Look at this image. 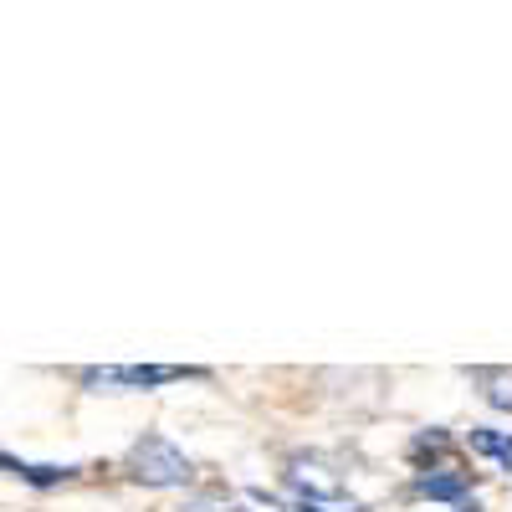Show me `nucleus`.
<instances>
[{
	"instance_id": "2",
	"label": "nucleus",
	"mask_w": 512,
	"mask_h": 512,
	"mask_svg": "<svg viewBox=\"0 0 512 512\" xmlns=\"http://www.w3.org/2000/svg\"><path fill=\"white\" fill-rule=\"evenodd\" d=\"M180 379H210V369L190 364H113V369H82L88 390H159V384H180Z\"/></svg>"
},
{
	"instance_id": "3",
	"label": "nucleus",
	"mask_w": 512,
	"mask_h": 512,
	"mask_svg": "<svg viewBox=\"0 0 512 512\" xmlns=\"http://www.w3.org/2000/svg\"><path fill=\"white\" fill-rule=\"evenodd\" d=\"M420 497L431 502H451L456 512H477V497H472V472H461V466H425L420 482H415Z\"/></svg>"
},
{
	"instance_id": "5",
	"label": "nucleus",
	"mask_w": 512,
	"mask_h": 512,
	"mask_svg": "<svg viewBox=\"0 0 512 512\" xmlns=\"http://www.w3.org/2000/svg\"><path fill=\"white\" fill-rule=\"evenodd\" d=\"M477 384L492 410H512V369H477Z\"/></svg>"
},
{
	"instance_id": "4",
	"label": "nucleus",
	"mask_w": 512,
	"mask_h": 512,
	"mask_svg": "<svg viewBox=\"0 0 512 512\" xmlns=\"http://www.w3.org/2000/svg\"><path fill=\"white\" fill-rule=\"evenodd\" d=\"M0 472H11V477H21L31 487H57V482L72 477V466H31V461H16V456L0 451Z\"/></svg>"
},
{
	"instance_id": "1",
	"label": "nucleus",
	"mask_w": 512,
	"mask_h": 512,
	"mask_svg": "<svg viewBox=\"0 0 512 512\" xmlns=\"http://www.w3.org/2000/svg\"><path fill=\"white\" fill-rule=\"evenodd\" d=\"M128 477L144 482V487H190L195 466L175 441L144 436V441H134V451H128Z\"/></svg>"
},
{
	"instance_id": "6",
	"label": "nucleus",
	"mask_w": 512,
	"mask_h": 512,
	"mask_svg": "<svg viewBox=\"0 0 512 512\" xmlns=\"http://www.w3.org/2000/svg\"><path fill=\"white\" fill-rule=\"evenodd\" d=\"M472 451L477 456H492L502 472H512V436H502V431H472Z\"/></svg>"
},
{
	"instance_id": "7",
	"label": "nucleus",
	"mask_w": 512,
	"mask_h": 512,
	"mask_svg": "<svg viewBox=\"0 0 512 512\" xmlns=\"http://www.w3.org/2000/svg\"><path fill=\"white\" fill-rule=\"evenodd\" d=\"M200 512H236V507H200Z\"/></svg>"
}]
</instances>
